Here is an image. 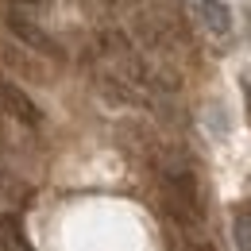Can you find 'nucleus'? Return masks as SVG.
Returning <instances> with one entry per match:
<instances>
[{"instance_id": "obj_7", "label": "nucleus", "mask_w": 251, "mask_h": 251, "mask_svg": "<svg viewBox=\"0 0 251 251\" xmlns=\"http://www.w3.org/2000/svg\"><path fill=\"white\" fill-rule=\"evenodd\" d=\"M244 97H248V116H251V74L244 77Z\"/></svg>"}, {"instance_id": "obj_6", "label": "nucleus", "mask_w": 251, "mask_h": 251, "mask_svg": "<svg viewBox=\"0 0 251 251\" xmlns=\"http://www.w3.org/2000/svg\"><path fill=\"white\" fill-rule=\"evenodd\" d=\"M178 251H217V248H213V244H205V240H186Z\"/></svg>"}, {"instance_id": "obj_4", "label": "nucleus", "mask_w": 251, "mask_h": 251, "mask_svg": "<svg viewBox=\"0 0 251 251\" xmlns=\"http://www.w3.org/2000/svg\"><path fill=\"white\" fill-rule=\"evenodd\" d=\"M232 240H236V251H251V209H240L232 217Z\"/></svg>"}, {"instance_id": "obj_2", "label": "nucleus", "mask_w": 251, "mask_h": 251, "mask_svg": "<svg viewBox=\"0 0 251 251\" xmlns=\"http://www.w3.org/2000/svg\"><path fill=\"white\" fill-rule=\"evenodd\" d=\"M0 104H4L16 120H24V124H31V127L43 120V112L35 108V100L24 93L20 85H12V81H0Z\"/></svg>"}, {"instance_id": "obj_1", "label": "nucleus", "mask_w": 251, "mask_h": 251, "mask_svg": "<svg viewBox=\"0 0 251 251\" xmlns=\"http://www.w3.org/2000/svg\"><path fill=\"white\" fill-rule=\"evenodd\" d=\"M8 31L16 35V39H24L27 47H35L39 54H50V58H58V54H62V50H58V43L43 31V27H35L31 20H24V16H8Z\"/></svg>"}, {"instance_id": "obj_3", "label": "nucleus", "mask_w": 251, "mask_h": 251, "mask_svg": "<svg viewBox=\"0 0 251 251\" xmlns=\"http://www.w3.org/2000/svg\"><path fill=\"white\" fill-rule=\"evenodd\" d=\"M197 20L213 35L232 31V12H228V4H220V0H201V4H197Z\"/></svg>"}, {"instance_id": "obj_5", "label": "nucleus", "mask_w": 251, "mask_h": 251, "mask_svg": "<svg viewBox=\"0 0 251 251\" xmlns=\"http://www.w3.org/2000/svg\"><path fill=\"white\" fill-rule=\"evenodd\" d=\"M16 244H20V228H16V220L0 217V251H16Z\"/></svg>"}]
</instances>
